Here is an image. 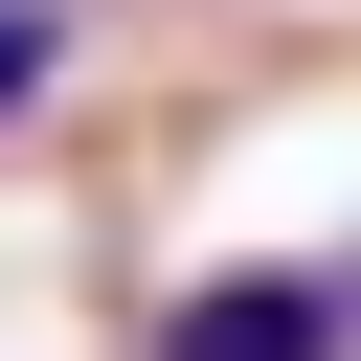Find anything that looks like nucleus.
<instances>
[{
    "mask_svg": "<svg viewBox=\"0 0 361 361\" xmlns=\"http://www.w3.org/2000/svg\"><path fill=\"white\" fill-rule=\"evenodd\" d=\"M45 68H68V0H0V113H45Z\"/></svg>",
    "mask_w": 361,
    "mask_h": 361,
    "instance_id": "nucleus-2",
    "label": "nucleus"
},
{
    "mask_svg": "<svg viewBox=\"0 0 361 361\" xmlns=\"http://www.w3.org/2000/svg\"><path fill=\"white\" fill-rule=\"evenodd\" d=\"M361 338V271H180L135 361H338Z\"/></svg>",
    "mask_w": 361,
    "mask_h": 361,
    "instance_id": "nucleus-1",
    "label": "nucleus"
}]
</instances>
